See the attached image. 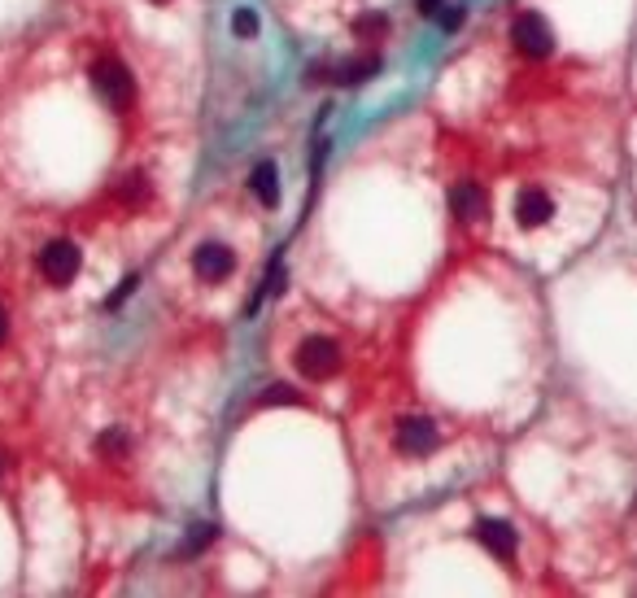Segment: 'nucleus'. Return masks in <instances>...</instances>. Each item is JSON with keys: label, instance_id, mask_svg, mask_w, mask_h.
Listing matches in <instances>:
<instances>
[{"label": "nucleus", "instance_id": "f03ea898", "mask_svg": "<svg viewBox=\"0 0 637 598\" xmlns=\"http://www.w3.org/2000/svg\"><path fill=\"white\" fill-rule=\"evenodd\" d=\"M336 367H341V345L328 337H306L297 345V372L310 380H328Z\"/></svg>", "mask_w": 637, "mask_h": 598}, {"label": "nucleus", "instance_id": "f3484780", "mask_svg": "<svg viewBox=\"0 0 637 598\" xmlns=\"http://www.w3.org/2000/svg\"><path fill=\"white\" fill-rule=\"evenodd\" d=\"M415 5H419V14L437 18V14H441V5H446V0H415Z\"/></svg>", "mask_w": 637, "mask_h": 598}, {"label": "nucleus", "instance_id": "2eb2a0df", "mask_svg": "<svg viewBox=\"0 0 637 598\" xmlns=\"http://www.w3.org/2000/svg\"><path fill=\"white\" fill-rule=\"evenodd\" d=\"M214 533H219V529H214V524H201V529H192V542H188V550H206V546L214 542Z\"/></svg>", "mask_w": 637, "mask_h": 598}, {"label": "nucleus", "instance_id": "0eeeda50", "mask_svg": "<svg viewBox=\"0 0 637 598\" xmlns=\"http://www.w3.org/2000/svg\"><path fill=\"white\" fill-rule=\"evenodd\" d=\"M515 219H520V227H546L555 219V201H550L546 188H524L515 197Z\"/></svg>", "mask_w": 637, "mask_h": 598}, {"label": "nucleus", "instance_id": "7ed1b4c3", "mask_svg": "<svg viewBox=\"0 0 637 598\" xmlns=\"http://www.w3.org/2000/svg\"><path fill=\"white\" fill-rule=\"evenodd\" d=\"M511 44L524 57H546L550 49H555V31H550V22L542 14H520L515 27H511Z\"/></svg>", "mask_w": 637, "mask_h": 598}, {"label": "nucleus", "instance_id": "dca6fc26", "mask_svg": "<svg viewBox=\"0 0 637 598\" xmlns=\"http://www.w3.org/2000/svg\"><path fill=\"white\" fill-rule=\"evenodd\" d=\"M262 402H297V393L288 385H275V389H267V398H262Z\"/></svg>", "mask_w": 637, "mask_h": 598}, {"label": "nucleus", "instance_id": "6ab92c4d", "mask_svg": "<svg viewBox=\"0 0 637 598\" xmlns=\"http://www.w3.org/2000/svg\"><path fill=\"white\" fill-rule=\"evenodd\" d=\"M158 5H166V0H158Z\"/></svg>", "mask_w": 637, "mask_h": 598}, {"label": "nucleus", "instance_id": "423d86ee", "mask_svg": "<svg viewBox=\"0 0 637 598\" xmlns=\"http://www.w3.org/2000/svg\"><path fill=\"white\" fill-rule=\"evenodd\" d=\"M476 537H480V546H485L489 555L502 559V564H511L515 546H520V533H515L507 520H480L476 524Z\"/></svg>", "mask_w": 637, "mask_h": 598}, {"label": "nucleus", "instance_id": "39448f33", "mask_svg": "<svg viewBox=\"0 0 637 598\" xmlns=\"http://www.w3.org/2000/svg\"><path fill=\"white\" fill-rule=\"evenodd\" d=\"M393 441H398V450L406 454V459H424V454L437 450L441 437H437V424L432 420H402Z\"/></svg>", "mask_w": 637, "mask_h": 598}, {"label": "nucleus", "instance_id": "4468645a", "mask_svg": "<svg viewBox=\"0 0 637 598\" xmlns=\"http://www.w3.org/2000/svg\"><path fill=\"white\" fill-rule=\"evenodd\" d=\"M232 27H236V35H254L258 31V14H254V9H236Z\"/></svg>", "mask_w": 637, "mask_h": 598}, {"label": "nucleus", "instance_id": "6e6552de", "mask_svg": "<svg viewBox=\"0 0 637 598\" xmlns=\"http://www.w3.org/2000/svg\"><path fill=\"white\" fill-rule=\"evenodd\" d=\"M232 249L227 245H201L197 254H192V271L201 275V280H227L232 275Z\"/></svg>", "mask_w": 637, "mask_h": 598}, {"label": "nucleus", "instance_id": "ddd939ff", "mask_svg": "<svg viewBox=\"0 0 637 598\" xmlns=\"http://www.w3.org/2000/svg\"><path fill=\"white\" fill-rule=\"evenodd\" d=\"M463 22H467L463 5H441V31H459Z\"/></svg>", "mask_w": 637, "mask_h": 598}, {"label": "nucleus", "instance_id": "9d476101", "mask_svg": "<svg viewBox=\"0 0 637 598\" xmlns=\"http://www.w3.org/2000/svg\"><path fill=\"white\" fill-rule=\"evenodd\" d=\"M249 184H254V193H258V201L262 206H275V201H280V175H275V166L271 162H258L254 166V179H249Z\"/></svg>", "mask_w": 637, "mask_h": 598}, {"label": "nucleus", "instance_id": "f8f14e48", "mask_svg": "<svg viewBox=\"0 0 637 598\" xmlns=\"http://www.w3.org/2000/svg\"><path fill=\"white\" fill-rule=\"evenodd\" d=\"M354 31L363 35V40H380V35H389V18H384V14H367Z\"/></svg>", "mask_w": 637, "mask_h": 598}, {"label": "nucleus", "instance_id": "20e7f679", "mask_svg": "<svg viewBox=\"0 0 637 598\" xmlns=\"http://www.w3.org/2000/svg\"><path fill=\"white\" fill-rule=\"evenodd\" d=\"M83 267V258H79V245H70V241H53L40 254V271H44V280L53 284V289H62V284H70L79 275Z\"/></svg>", "mask_w": 637, "mask_h": 598}, {"label": "nucleus", "instance_id": "a211bd4d", "mask_svg": "<svg viewBox=\"0 0 637 598\" xmlns=\"http://www.w3.org/2000/svg\"><path fill=\"white\" fill-rule=\"evenodd\" d=\"M5 337H9V315H5V306H0V345H5Z\"/></svg>", "mask_w": 637, "mask_h": 598}, {"label": "nucleus", "instance_id": "9b49d317", "mask_svg": "<svg viewBox=\"0 0 637 598\" xmlns=\"http://www.w3.org/2000/svg\"><path fill=\"white\" fill-rule=\"evenodd\" d=\"M123 450H127V437L118 433V428H114V433H101V437H96V454H105V459H118Z\"/></svg>", "mask_w": 637, "mask_h": 598}, {"label": "nucleus", "instance_id": "1a4fd4ad", "mask_svg": "<svg viewBox=\"0 0 637 598\" xmlns=\"http://www.w3.org/2000/svg\"><path fill=\"white\" fill-rule=\"evenodd\" d=\"M450 210L459 214V219H485V193H480V184H454Z\"/></svg>", "mask_w": 637, "mask_h": 598}, {"label": "nucleus", "instance_id": "f257e3e1", "mask_svg": "<svg viewBox=\"0 0 637 598\" xmlns=\"http://www.w3.org/2000/svg\"><path fill=\"white\" fill-rule=\"evenodd\" d=\"M92 88L101 92V101L110 110H131V101H136V79H131V70L118 57H101L92 66Z\"/></svg>", "mask_w": 637, "mask_h": 598}]
</instances>
